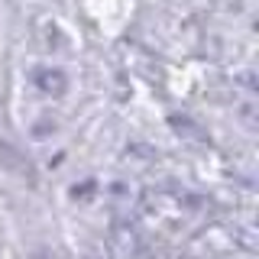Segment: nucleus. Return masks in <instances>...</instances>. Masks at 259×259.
I'll list each match as a JSON object with an SVG mask.
<instances>
[{"label": "nucleus", "mask_w": 259, "mask_h": 259, "mask_svg": "<svg viewBox=\"0 0 259 259\" xmlns=\"http://www.w3.org/2000/svg\"><path fill=\"white\" fill-rule=\"evenodd\" d=\"M32 81H36V88L46 91V94H62L65 88H68L62 68H36V71H32Z\"/></svg>", "instance_id": "f257e3e1"}]
</instances>
